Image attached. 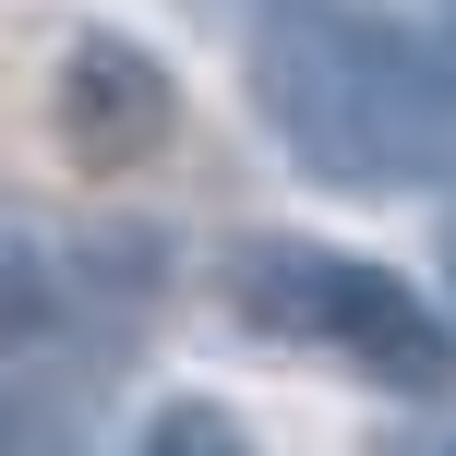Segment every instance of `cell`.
<instances>
[{"mask_svg": "<svg viewBox=\"0 0 456 456\" xmlns=\"http://www.w3.org/2000/svg\"><path fill=\"white\" fill-rule=\"evenodd\" d=\"M228 313H240L252 337L324 348V361L372 372V385H396V396H444L456 385V324L396 265L337 252V240H240L228 252Z\"/></svg>", "mask_w": 456, "mask_h": 456, "instance_id": "7a4b0ae2", "label": "cell"}, {"mask_svg": "<svg viewBox=\"0 0 456 456\" xmlns=\"http://www.w3.org/2000/svg\"><path fill=\"white\" fill-rule=\"evenodd\" d=\"M48 133H61L72 168H144L181 133V85H168V61L144 37L85 24V37L48 61Z\"/></svg>", "mask_w": 456, "mask_h": 456, "instance_id": "3957f363", "label": "cell"}, {"mask_svg": "<svg viewBox=\"0 0 456 456\" xmlns=\"http://www.w3.org/2000/svg\"><path fill=\"white\" fill-rule=\"evenodd\" d=\"M252 109L276 120L300 181L324 192H420L456 181V96L433 24H385L348 0H289L252 37Z\"/></svg>", "mask_w": 456, "mask_h": 456, "instance_id": "6da1fadb", "label": "cell"}, {"mask_svg": "<svg viewBox=\"0 0 456 456\" xmlns=\"http://www.w3.org/2000/svg\"><path fill=\"white\" fill-rule=\"evenodd\" d=\"M61 313H72L61 265H48L37 240H0V361H24V348H48V337H61Z\"/></svg>", "mask_w": 456, "mask_h": 456, "instance_id": "5b68a950", "label": "cell"}, {"mask_svg": "<svg viewBox=\"0 0 456 456\" xmlns=\"http://www.w3.org/2000/svg\"><path fill=\"white\" fill-rule=\"evenodd\" d=\"M96 396H109V361H96V372L0 361V456H72L96 433Z\"/></svg>", "mask_w": 456, "mask_h": 456, "instance_id": "277c9868", "label": "cell"}, {"mask_svg": "<svg viewBox=\"0 0 456 456\" xmlns=\"http://www.w3.org/2000/svg\"><path fill=\"white\" fill-rule=\"evenodd\" d=\"M133 456H252V433H240V409H228V396H168V409L144 420Z\"/></svg>", "mask_w": 456, "mask_h": 456, "instance_id": "8992f818", "label": "cell"}]
</instances>
